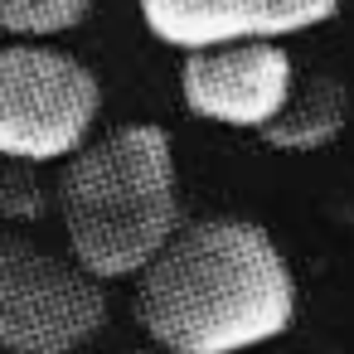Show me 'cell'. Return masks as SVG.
Listing matches in <instances>:
<instances>
[{
	"label": "cell",
	"mask_w": 354,
	"mask_h": 354,
	"mask_svg": "<svg viewBox=\"0 0 354 354\" xmlns=\"http://www.w3.org/2000/svg\"><path fill=\"white\" fill-rule=\"evenodd\" d=\"M131 310L160 354H248L296 325V272L272 228L243 214L185 218L131 277Z\"/></svg>",
	"instance_id": "1"
},
{
	"label": "cell",
	"mask_w": 354,
	"mask_h": 354,
	"mask_svg": "<svg viewBox=\"0 0 354 354\" xmlns=\"http://www.w3.org/2000/svg\"><path fill=\"white\" fill-rule=\"evenodd\" d=\"M59 218L68 257L93 281L136 277L185 223L175 141L156 122H127L64 160Z\"/></svg>",
	"instance_id": "2"
},
{
	"label": "cell",
	"mask_w": 354,
	"mask_h": 354,
	"mask_svg": "<svg viewBox=\"0 0 354 354\" xmlns=\"http://www.w3.org/2000/svg\"><path fill=\"white\" fill-rule=\"evenodd\" d=\"M102 117V78L68 49L6 44L0 49V160L64 165L93 141Z\"/></svg>",
	"instance_id": "3"
},
{
	"label": "cell",
	"mask_w": 354,
	"mask_h": 354,
	"mask_svg": "<svg viewBox=\"0 0 354 354\" xmlns=\"http://www.w3.org/2000/svg\"><path fill=\"white\" fill-rule=\"evenodd\" d=\"M102 325V281L30 233H0V354H78Z\"/></svg>",
	"instance_id": "4"
},
{
	"label": "cell",
	"mask_w": 354,
	"mask_h": 354,
	"mask_svg": "<svg viewBox=\"0 0 354 354\" xmlns=\"http://www.w3.org/2000/svg\"><path fill=\"white\" fill-rule=\"evenodd\" d=\"M296 83V59L286 44H218L185 54L180 102L189 117L228 131H267L286 107Z\"/></svg>",
	"instance_id": "5"
},
{
	"label": "cell",
	"mask_w": 354,
	"mask_h": 354,
	"mask_svg": "<svg viewBox=\"0 0 354 354\" xmlns=\"http://www.w3.org/2000/svg\"><path fill=\"white\" fill-rule=\"evenodd\" d=\"M136 6L156 44L199 54L218 44H286L291 35L330 25L344 0H136Z\"/></svg>",
	"instance_id": "6"
},
{
	"label": "cell",
	"mask_w": 354,
	"mask_h": 354,
	"mask_svg": "<svg viewBox=\"0 0 354 354\" xmlns=\"http://www.w3.org/2000/svg\"><path fill=\"white\" fill-rule=\"evenodd\" d=\"M349 112H354L349 83L335 68H310V73H296L291 97L277 112V122L262 131V141L272 151H286V156H310V151H325L344 136Z\"/></svg>",
	"instance_id": "7"
},
{
	"label": "cell",
	"mask_w": 354,
	"mask_h": 354,
	"mask_svg": "<svg viewBox=\"0 0 354 354\" xmlns=\"http://www.w3.org/2000/svg\"><path fill=\"white\" fill-rule=\"evenodd\" d=\"M93 15V0H0V35L15 44H49Z\"/></svg>",
	"instance_id": "8"
},
{
	"label": "cell",
	"mask_w": 354,
	"mask_h": 354,
	"mask_svg": "<svg viewBox=\"0 0 354 354\" xmlns=\"http://www.w3.org/2000/svg\"><path fill=\"white\" fill-rule=\"evenodd\" d=\"M44 209V199H39V189H35V170H25V165H10L6 175H0V218H35Z\"/></svg>",
	"instance_id": "9"
},
{
	"label": "cell",
	"mask_w": 354,
	"mask_h": 354,
	"mask_svg": "<svg viewBox=\"0 0 354 354\" xmlns=\"http://www.w3.org/2000/svg\"><path fill=\"white\" fill-rule=\"evenodd\" d=\"M127 354H160V349H127Z\"/></svg>",
	"instance_id": "10"
}]
</instances>
